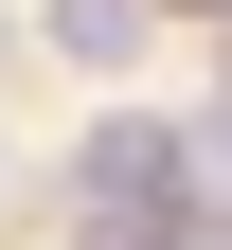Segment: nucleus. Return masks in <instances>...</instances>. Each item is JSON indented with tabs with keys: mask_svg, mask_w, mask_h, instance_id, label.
Returning a JSON list of instances; mask_svg holds the SVG:
<instances>
[{
	"mask_svg": "<svg viewBox=\"0 0 232 250\" xmlns=\"http://www.w3.org/2000/svg\"><path fill=\"white\" fill-rule=\"evenodd\" d=\"M214 179H232V125H214Z\"/></svg>",
	"mask_w": 232,
	"mask_h": 250,
	"instance_id": "f03ea898",
	"label": "nucleus"
},
{
	"mask_svg": "<svg viewBox=\"0 0 232 250\" xmlns=\"http://www.w3.org/2000/svg\"><path fill=\"white\" fill-rule=\"evenodd\" d=\"M54 36H72V54H89V72H107V54H125V36H143V0H72V18H54Z\"/></svg>",
	"mask_w": 232,
	"mask_h": 250,
	"instance_id": "f257e3e1",
	"label": "nucleus"
}]
</instances>
